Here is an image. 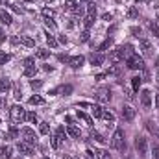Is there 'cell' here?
<instances>
[{"mask_svg":"<svg viewBox=\"0 0 159 159\" xmlns=\"http://www.w3.org/2000/svg\"><path fill=\"white\" fill-rule=\"evenodd\" d=\"M9 117H11V120H13L15 124H19V122H22V120L26 119V111H24L22 106L15 104V106L9 107Z\"/></svg>","mask_w":159,"mask_h":159,"instance_id":"1","label":"cell"},{"mask_svg":"<svg viewBox=\"0 0 159 159\" xmlns=\"http://www.w3.org/2000/svg\"><path fill=\"white\" fill-rule=\"evenodd\" d=\"M126 65H128L129 70H144V59L141 56H137V54H133L131 57H128Z\"/></svg>","mask_w":159,"mask_h":159,"instance_id":"2","label":"cell"},{"mask_svg":"<svg viewBox=\"0 0 159 159\" xmlns=\"http://www.w3.org/2000/svg\"><path fill=\"white\" fill-rule=\"evenodd\" d=\"M111 146L115 150H124L126 148V141H124V129H115L113 133V139H111Z\"/></svg>","mask_w":159,"mask_h":159,"instance_id":"3","label":"cell"},{"mask_svg":"<svg viewBox=\"0 0 159 159\" xmlns=\"http://www.w3.org/2000/svg\"><path fill=\"white\" fill-rule=\"evenodd\" d=\"M94 98H96L100 104H106V102L111 100V91H109L107 87H100V89L94 91Z\"/></svg>","mask_w":159,"mask_h":159,"instance_id":"4","label":"cell"},{"mask_svg":"<svg viewBox=\"0 0 159 159\" xmlns=\"http://www.w3.org/2000/svg\"><path fill=\"white\" fill-rule=\"evenodd\" d=\"M135 150H137V154L141 157H146V154H148V141L144 137H137L135 139Z\"/></svg>","mask_w":159,"mask_h":159,"instance_id":"5","label":"cell"},{"mask_svg":"<svg viewBox=\"0 0 159 159\" xmlns=\"http://www.w3.org/2000/svg\"><path fill=\"white\" fill-rule=\"evenodd\" d=\"M20 135L24 137V143H28V144H35V141H37L35 131H34L32 128H22V129H20Z\"/></svg>","mask_w":159,"mask_h":159,"instance_id":"6","label":"cell"},{"mask_svg":"<svg viewBox=\"0 0 159 159\" xmlns=\"http://www.w3.org/2000/svg\"><path fill=\"white\" fill-rule=\"evenodd\" d=\"M120 61H124V54H122V46L119 48H115V50H111V54H109V63H113V65H117Z\"/></svg>","mask_w":159,"mask_h":159,"instance_id":"7","label":"cell"},{"mask_svg":"<svg viewBox=\"0 0 159 159\" xmlns=\"http://www.w3.org/2000/svg\"><path fill=\"white\" fill-rule=\"evenodd\" d=\"M139 48L143 50V54H144V56H154L152 43H150L148 39H144V37H143V39H139Z\"/></svg>","mask_w":159,"mask_h":159,"instance_id":"8","label":"cell"},{"mask_svg":"<svg viewBox=\"0 0 159 159\" xmlns=\"http://www.w3.org/2000/svg\"><path fill=\"white\" fill-rule=\"evenodd\" d=\"M89 61H91V65H94V67H100V65L106 61V56H104L102 52H93V54L89 56Z\"/></svg>","mask_w":159,"mask_h":159,"instance_id":"9","label":"cell"},{"mask_svg":"<svg viewBox=\"0 0 159 159\" xmlns=\"http://www.w3.org/2000/svg\"><path fill=\"white\" fill-rule=\"evenodd\" d=\"M141 104H143V107H150L152 106V93L148 91V89H143L141 91Z\"/></svg>","mask_w":159,"mask_h":159,"instance_id":"10","label":"cell"},{"mask_svg":"<svg viewBox=\"0 0 159 159\" xmlns=\"http://www.w3.org/2000/svg\"><path fill=\"white\" fill-rule=\"evenodd\" d=\"M17 150H19L22 156H32V154H34V144H28V143L20 141V143L17 144Z\"/></svg>","mask_w":159,"mask_h":159,"instance_id":"11","label":"cell"},{"mask_svg":"<svg viewBox=\"0 0 159 159\" xmlns=\"http://www.w3.org/2000/svg\"><path fill=\"white\" fill-rule=\"evenodd\" d=\"M120 115H122V119L124 120H133L135 119V109L131 107V106H122V111H120Z\"/></svg>","mask_w":159,"mask_h":159,"instance_id":"12","label":"cell"},{"mask_svg":"<svg viewBox=\"0 0 159 159\" xmlns=\"http://www.w3.org/2000/svg\"><path fill=\"white\" fill-rule=\"evenodd\" d=\"M11 87H13V85H11V80L9 78H2L0 80V94H2V96L7 94V93L11 91Z\"/></svg>","mask_w":159,"mask_h":159,"instance_id":"13","label":"cell"},{"mask_svg":"<svg viewBox=\"0 0 159 159\" xmlns=\"http://www.w3.org/2000/svg\"><path fill=\"white\" fill-rule=\"evenodd\" d=\"M83 63H85V57H83V56H74V57L69 59V65H70L72 69H81Z\"/></svg>","mask_w":159,"mask_h":159,"instance_id":"14","label":"cell"},{"mask_svg":"<svg viewBox=\"0 0 159 159\" xmlns=\"http://www.w3.org/2000/svg\"><path fill=\"white\" fill-rule=\"evenodd\" d=\"M67 133H69L72 139H80V137H81V131H80L74 124H69V126H67Z\"/></svg>","mask_w":159,"mask_h":159,"instance_id":"15","label":"cell"},{"mask_svg":"<svg viewBox=\"0 0 159 159\" xmlns=\"http://www.w3.org/2000/svg\"><path fill=\"white\" fill-rule=\"evenodd\" d=\"M91 113H93V117H94V119H102L104 107H102L100 104H93V106H91Z\"/></svg>","mask_w":159,"mask_h":159,"instance_id":"16","label":"cell"},{"mask_svg":"<svg viewBox=\"0 0 159 159\" xmlns=\"http://www.w3.org/2000/svg\"><path fill=\"white\" fill-rule=\"evenodd\" d=\"M0 22L2 24H6V26H9L11 22H13V19H11V15L6 11V9H0Z\"/></svg>","mask_w":159,"mask_h":159,"instance_id":"17","label":"cell"},{"mask_svg":"<svg viewBox=\"0 0 159 159\" xmlns=\"http://www.w3.org/2000/svg\"><path fill=\"white\" fill-rule=\"evenodd\" d=\"M0 156H2V159H11L13 148H11V146H2V148H0Z\"/></svg>","mask_w":159,"mask_h":159,"instance_id":"18","label":"cell"},{"mask_svg":"<svg viewBox=\"0 0 159 159\" xmlns=\"http://www.w3.org/2000/svg\"><path fill=\"white\" fill-rule=\"evenodd\" d=\"M19 135H20V131H19V129H17L15 126H11V128H9V131H7V133H6L4 137H6L7 141H11V139H17Z\"/></svg>","mask_w":159,"mask_h":159,"instance_id":"19","label":"cell"},{"mask_svg":"<svg viewBox=\"0 0 159 159\" xmlns=\"http://www.w3.org/2000/svg\"><path fill=\"white\" fill-rule=\"evenodd\" d=\"M20 44H24V46H28V48H34V46H35V41L32 39L30 35H20Z\"/></svg>","mask_w":159,"mask_h":159,"instance_id":"20","label":"cell"},{"mask_svg":"<svg viewBox=\"0 0 159 159\" xmlns=\"http://www.w3.org/2000/svg\"><path fill=\"white\" fill-rule=\"evenodd\" d=\"M65 7H67L70 13H74V11L80 7V4L76 2V0H65Z\"/></svg>","mask_w":159,"mask_h":159,"instance_id":"21","label":"cell"},{"mask_svg":"<svg viewBox=\"0 0 159 159\" xmlns=\"http://www.w3.org/2000/svg\"><path fill=\"white\" fill-rule=\"evenodd\" d=\"M61 143H63V141H61V139L57 137V133L50 135V144H52V148H56V150H57V148L61 146Z\"/></svg>","mask_w":159,"mask_h":159,"instance_id":"22","label":"cell"},{"mask_svg":"<svg viewBox=\"0 0 159 159\" xmlns=\"http://www.w3.org/2000/svg\"><path fill=\"white\" fill-rule=\"evenodd\" d=\"M32 106H41V104H44V98L39 96V94H34V96H30V100H28Z\"/></svg>","mask_w":159,"mask_h":159,"instance_id":"23","label":"cell"},{"mask_svg":"<svg viewBox=\"0 0 159 159\" xmlns=\"http://www.w3.org/2000/svg\"><path fill=\"white\" fill-rule=\"evenodd\" d=\"M35 74H37V67H35V65H32V67H26V69H24V76H26V78H34Z\"/></svg>","mask_w":159,"mask_h":159,"instance_id":"24","label":"cell"},{"mask_svg":"<svg viewBox=\"0 0 159 159\" xmlns=\"http://www.w3.org/2000/svg\"><path fill=\"white\" fill-rule=\"evenodd\" d=\"M93 141H96V143H100V144H104L106 143V139L102 137V133H98V131H91V135H89Z\"/></svg>","mask_w":159,"mask_h":159,"instance_id":"25","label":"cell"},{"mask_svg":"<svg viewBox=\"0 0 159 159\" xmlns=\"http://www.w3.org/2000/svg\"><path fill=\"white\" fill-rule=\"evenodd\" d=\"M102 119L106 120V122H109V124H113V122H115V115H113L111 111L104 109V113H102Z\"/></svg>","mask_w":159,"mask_h":159,"instance_id":"26","label":"cell"},{"mask_svg":"<svg viewBox=\"0 0 159 159\" xmlns=\"http://www.w3.org/2000/svg\"><path fill=\"white\" fill-rule=\"evenodd\" d=\"M4 6H7V7H9L11 11H15V13H22V7H19V6H17L15 2H11V0H7Z\"/></svg>","mask_w":159,"mask_h":159,"instance_id":"27","label":"cell"},{"mask_svg":"<svg viewBox=\"0 0 159 159\" xmlns=\"http://www.w3.org/2000/svg\"><path fill=\"white\" fill-rule=\"evenodd\" d=\"M48 56H50V50H46V48H39L35 52V57H39V59H46Z\"/></svg>","mask_w":159,"mask_h":159,"instance_id":"28","label":"cell"},{"mask_svg":"<svg viewBox=\"0 0 159 159\" xmlns=\"http://www.w3.org/2000/svg\"><path fill=\"white\" fill-rule=\"evenodd\" d=\"M39 133L41 135H48V133H50V126H48V122H41L39 124Z\"/></svg>","mask_w":159,"mask_h":159,"instance_id":"29","label":"cell"},{"mask_svg":"<svg viewBox=\"0 0 159 159\" xmlns=\"http://www.w3.org/2000/svg\"><path fill=\"white\" fill-rule=\"evenodd\" d=\"M129 34H131L133 37H137V39H143V30H141V28H137V26L129 28Z\"/></svg>","mask_w":159,"mask_h":159,"instance_id":"30","label":"cell"},{"mask_svg":"<svg viewBox=\"0 0 159 159\" xmlns=\"http://www.w3.org/2000/svg\"><path fill=\"white\" fill-rule=\"evenodd\" d=\"M141 83H143V78H139V76H135V78H131V89H133V91H139V87H141Z\"/></svg>","mask_w":159,"mask_h":159,"instance_id":"31","label":"cell"},{"mask_svg":"<svg viewBox=\"0 0 159 159\" xmlns=\"http://www.w3.org/2000/svg\"><path fill=\"white\" fill-rule=\"evenodd\" d=\"M94 154H96L98 159H111V156H109L107 150H94Z\"/></svg>","mask_w":159,"mask_h":159,"instance_id":"32","label":"cell"},{"mask_svg":"<svg viewBox=\"0 0 159 159\" xmlns=\"http://www.w3.org/2000/svg\"><path fill=\"white\" fill-rule=\"evenodd\" d=\"M139 17V9L135 7V6H131L129 9H128V19H137Z\"/></svg>","mask_w":159,"mask_h":159,"instance_id":"33","label":"cell"},{"mask_svg":"<svg viewBox=\"0 0 159 159\" xmlns=\"http://www.w3.org/2000/svg\"><path fill=\"white\" fill-rule=\"evenodd\" d=\"M111 46H113V39H106L102 44H100V48H98V50H100V52H104V50H107V48H111Z\"/></svg>","mask_w":159,"mask_h":159,"instance_id":"34","label":"cell"},{"mask_svg":"<svg viewBox=\"0 0 159 159\" xmlns=\"http://www.w3.org/2000/svg\"><path fill=\"white\" fill-rule=\"evenodd\" d=\"M87 17H93V19L96 17V6L94 4H89L87 6Z\"/></svg>","mask_w":159,"mask_h":159,"instance_id":"35","label":"cell"},{"mask_svg":"<svg viewBox=\"0 0 159 159\" xmlns=\"http://www.w3.org/2000/svg\"><path fill=\"white\" fill-rule=\"evenodd\" d=\"M46 43H48V44H50V46H52V48H56V46H57V43H59V41L56 39V37H54V35H50V34H46Z\"/></svg>","mask_w":159,"mask_h":159,"instance_id":"36","label":"cell"},{"mask_svg":"<svg viewBox=\"0 0 159 159\" xmlns=\"http://www.w3.org/2000/svg\"><path fill=\"white\" fill-rule=\"evenodd\" d=\"M78 117L81 120H85V122H87V126H93V119H91V117H87V115H85L83 111H80V109H78Z\"/></svg>","mask_w":159,"mask_h":159,"instance_id":"37","label":"cell"},{"mask_svg":"<svg viewBox=\"0 0 159 159\" xmlns=\"http://www.w3.org/2000/svg\"><path fill=\"white\" fill-rule=\"evenodd\" d=\"M26 120L32 122V124H37V115H35L34 111H28V113H26Z\"/></svg>","mask_w":159,"mask_h":159,"instance_id":"38","label":"cell"},{"mask_svg":"<svg viewBox=\"0 0 159 159\" xmlns=\"http://www.w3.org/2000/svg\"><path fill=\"white\" fill-rule=\"evenodd\" d=\"M148 28H150V32H152L154 35H157L159 37V26L156 24V22H148Z\"/></svg>","mask_w":159,"mask_h":159,"instance_id":"39","label":"cell"},{"mask_svg":"<svg viewBox=\"0 0 159 159\" xmlns=\"http://www.w3.org/2000/svg\"><path fill=\"white\" fill-rule=\"evenodd\" d=\"M9 59H11V56H9V54H6V52H0V65H6Z\"/></svg>","mask_w":159,"mask_h":159,"instance_id":"40","label":"cell"},{"mask_svg":"<svg viewBox=\"0 0 159 159\" xmlns=\"http://www.w3.org/2000/svg\"><path fill=\"white\" fill-rule=\"evenodd\" d=\"M13 96H15L17 100H20V98H22V91H20V87H19V85H15V87H13Z\"/></svg>","mask_w":159,"mask_h":159,"instance_id":"41","label":"cell"},{"mask_svg":"<svg viewBox=\"0 0 159 159\" xmlns=\"http://www.w3.org/2000/svg\"><path fill=\"white\" fill-rule=\"evenodd\" d=\"M43 17H44V19H52V17H54V9L44 7V9H43Z\"/></svg>","mask_w":159,"mask_h":159,"instance_id":"42","label":"cell"},{"mask_svg":"<svg viewBox=\"0 0 159 159\" xmlns=\"http://www.w3.org/2000/svg\"><path fill=\"white\" fill-rule=\"evenodd\" d=\"M83 24H85V28L89 30V28L94 24V19H93V17H85V19H83Z\"/></svg>","mask_w":159,"mask_h":159,"instance_id":"43","label":"cell"},{"mask_svg":"<svg viewBox=\"0 0 159 159\" xmlns=\"http://www.w3.org/2000/svg\"><path fill=\"white\" fill-rule=\"evenodd\" d=\"M56 133H57V137H59L61 141H65V137H67V131H65V128H57V129H56Z\"/></svg>","mask_w":159,"mask_h":159,"instance_id":"44","label":"cell"},{"mask_svg":"<svg viewBox=\"0 0 159 159\" xmlns=\"http://www.w3.org/2000/svg\"><path fill=\"white\" fill-rule=\"evenodd\" d=\"M30 85H32V89H41V87H43V81H41V80H32Z\"/></svg>","mask_w":159,"mask_h":159,"instance_id":"45","label":"cell"},{"mask_svg":"<svg viewBox=\"0 0 159 159\" xmlns=\"http://www.w3.org/2000/svg\"><path fill=\"white\" fill-rule=\"evenodd\" d=\"M32 65H35V57H26L24 59V67H32Z\"/></svg>","mask_w":159,"mask_h":159,"instance_id":"46","label":"cell"},{"mask_svg":"<svg viewBox=\"0 0 159 159\" xmlns=\"http://www.w3.org/2000/svg\"><path fill=\"white\" fill-rule=\"evenodd\" d=\"M44 22H46V26H48V28H52V30H56V22H54L52 19H44Z\"/></svg>","mask_w":159,"mask_h":159,"instance_id":"47","label":"cell"},{"mask_svg":"<svg viewBox=\"0 0 159 159\" xmlns=\"http://www.w3.org/2000/svg\"><path fill=\"white\" fill-rule=\"evenodd\" d=\"M74 15H76V17H83V15H85V9H83V7H81V6H80L78 9H76V11H74Z\"/></svg>","mask_w":159,"mask_h":159,"instance_id":"48","label":"cell"},{"mask_svg":"<svg viewBox=\"0 0 159 159\" xmlns=\"http://www.w3.org/2000/svg\"><path fill=\"white\" fill-rule=\"evenodd\" d=\"M89 39V32L85 30V32H81V37H80V41H87Z\"/></svg>","mask_w":159,"mask_h":159,"instance_id":"49","label":"cell"},{"mask_svg":"<svg viewBox=\"0 0 159 159\" xmlns=\"http://www.w3.org/2000/svg\"><path fill=\"white\" fill-rule=\"evenodd\" d=\"M102 19H104V20H107V22H109V20H111V19H113V15H111V13H104V15H102Z\"/></svg>","mask_w":159,"mask_h":159,"instance_id":"50","label":"cell"},{"mask_svg":"<svg viewBox=\"0 0 159 159\" xmlns=\"http://www.w3.org/2000/svg\"><path fill=\"white\" fill-rule=\"evenodd\" d=\"M154 157H156V159H159V146H157V144L154 146Z\"/></svg>","mask_w":159,"mask_h":159,"instance_id":"51","label":"cell"},{"mask_svg":"<svg viewBox=\"0 0 159 159\" xmlns=\"http://www.w3.org/2000/svg\"><path fill=\"white\" fill-rule=\"evenodd\" d=\"M156 109H159V91L156 93Z\"/></svg>","mask_w":159,"mask_h":159,"instance_id":"52","label":"cell"},{"mask_svg":"<svg viewBox=\"0 0 159 159\" xmlns=\"http://www.w3.org/2000/svg\"><path fill=\"white\" fill-rule=\"evenodd\" d=\"M65 122H67V124H74V120H72V117H65Z\"/></svg>","mask_w":159,"mask_h":159,"instance_id":"53","label":"cell"},{"mask_svg":"<svg viewBox=\"0 0 159 159\" xmlns=\"http://www.w3.org/2000/svg\"><path fill=\"white\" fill-rule=\"evenodd\" d=\"M43 69H44V70H46V72H52V70H54V69H52V67H50V65H44V67H43Z\"/></svg>","mask_w":159,"mask_h":159,"instance_id":"54","label":"cell"},{"mask_svg":"<svg viewBox=\"0 0 159 159\" xmlns=\"http://www.w3.org/2000/svg\"><path fill=\"white\" fill-rule=\"evenodd\" d=\"M2 37H4V30L0 28V39H2Z\"/></svg>","mask_w":159,"mask_h":159,"instance_id":"55","label":"cell"},{"mask_svg":"<svg viewBox=\"0 0 159 159\" xmlns=\"http://www.w3.org/2000/svg\"><path fill=\"white\" fill-rule=\"evenodd\" d=\"M0 106H4V100H2V94H0Z\"/></svg>","mask_w":159,"mask_h":159,"instance_id":"56","label":"cell"},{"mask_svg":"<svg viewBox=\"0 0 159 159\" xmlns=\"http://www.w3.org/2000/svg\"><path fill=\"white\" fill-rule=\"evenodd\" d=\"M63 159H72V157H69V156H65V157H63Z\"/></svg>","mask_w":159,"mask_h":159,"instance_id":"57","label":"cell"},{"mask_svg":"<svg viewBox=\"0 0 159 159\" xmlns=\"http://www.w3.org/2000/svg\"><path fill=\"white\" fill-rule=\"evenodd\" d=\"M24 2H35V0H24Z\"/></svg>","mask_w":159,"mask_h":159,"instance_id":"58","label":"cell"},{"mask_svg":"<svg viewBox=\"0 0 159 159\" xmlns=\"http://www.w3.org/2000/svg\"><path fill=\"white\" fill-rule=\"evenodd\" d=\"M157 85H159V72H157Z\"/></svg>","mask_w":159,"mask_h":159,"instance_id":"59","label":"cell"},{"mask_svg":"<svg viewBox=\"0 0 159 159\" xmlns=\"http://www.w3.org/2000/svg\"><path fill=\"white\" fill-rule=\"evenodd\" d=\"M81 2H89V0H81Z\"/></svg>","mask_w":159,"mask_h":159,"instance_id":"60","label":"cell"},{"mask_svg":"<svg viewBox=\"0 0 159 159\" xmlns=\"http://www.w3.org/2000/svg\"><path fill=\"white\" fill-rule=\"evenodd\" d=\"M44 159H50V157H44Z\"/></svg>","mask_w":159,"mask_h":159,"instance_id":"61","label":"cell"}]
</instances>
